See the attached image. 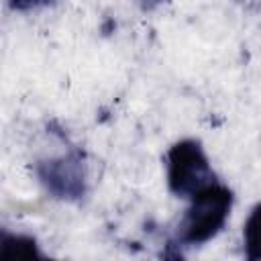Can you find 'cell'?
Segmentation results:
<instances>
[{
    "mask_svg": "<svg viewBox=\"0 0 261 261\" xmlns=\"http://www.w3.org/2000/svg\"><path fill=\"white\" fill-rule=\"evenodd\" d=\"M163 179L169 196L186 202L220 179V175L204 141L184 135L171 141L163 153Z\"/></svg>",
    "mask_w": 261,
    "mask_h": 261,
    "instance_id": "cell-3",
    "label": "cell"
},
{
    "mask_svg": "<svg viewBox=\"0 0 261 261\" xmlns=\"http://www.w3.org/2000/svg\"><path fill=\"white\" fill-rule=\"evenodd\" d=\"M234 2H243V4H249L251 0H234Z\"/></svg>",
    "mask_w": 261,
    "mask_h": 261,
    "instance_id": "cell-8",
    "label": "cell"
},
{
    "mask_svg": "<svg viewBox=\"0 0 261 261\" xmlns=\"http://www.w3.org/2000/svg\"><path fill=\"white\" fill-rule=\"evenodd\" d=\"M39 257H47V251L43 249V243L35 232L2 226L0 259H39Z\"/></svg>",
    "mask_w": 261,
    "mask_h": 261,
    "instance_id": "cell-4",
    "label": "cell"
},
{
    "mask_svg": "<svg viewBox=\"0 0 261 261\" xmlns=\"http://www.w3.org/2000/svg\"><path fill=\"white\" fill-rule=\"evenodd\" d=\"M181 204L184 208L169 234V245L179 253L202 249L224 232L237 206V194L220 177Z\"/></svg>",
    "mask_w": 261,
    "mask_h": 261,
    "instance_id": "cell-2",
    "label": "cell"
},
{
    "mask_svg": "<svg viewBox=\"0 0 261 261\" xmlns=\"http://www.w3.org/2000/svg\"><path fill=\"white\" fill-rule=\"evenodd\" d=\"M239 245L247 261H261V200L251 204L247 210L241 224Z\"/></svg>",
    "mask_w": 261,
    "mask_h": 261,
    "instance_id": "cell-5",
    "label": "cell"
},
{
    "mask_svg": "<svg viewBox=\"0 0 261 261\" xmlns=\"http://www.w3.org/2000/svg\"><path fill=\"white\" fill-rule=\"evenodd\" d=\"M169 0H135L137 8L143 12V14H151V12H157L159 8H163Z\"/></svg>",
    "mask_w": 261,
    "mask_h": 261,
    "instance_id": "cell-7",
    "label": "cell"
},
{
    "mask_svg": "<svg viewBox=\"0 0 261 261\" xmlns=\"http://www.w3.org/2000/svg\"><path fill=\"white\" fill-rule=\"evenodd\" d=\"M61 0H6V8L14 14H39L53 8Z\"/></svg>",
    "mask_w": 261,
    "mask_h": 261,
    "instance_id": "cell-6",
    "label": "cell"
},
{
    "mask_svg": "<svg viewBox=\"0 0 261 261\" xmlns=\"http://www.w3.org/2000/svg\"><path fill=\"white\" fill-rule=\"evenodd\" d=\"M29 171L41 194L63 206H82L92 194V165L86 149L57 122L43 128Z\"/></svg>",
    "mask_w": 261,
    "mask_h": 261,
    "instance_id": "cell-1",
    "label": "cell"
}]
</instances>
